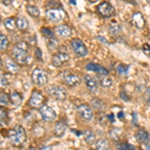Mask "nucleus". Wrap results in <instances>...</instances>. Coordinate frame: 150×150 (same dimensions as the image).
Listing matches in <instances>:
<instances>
[{
  "mask_svg": "<svg viewBox=\"0 0 150 150\" xmlns=\"http://www.w3.org/2000/svg\"><path fill=\"white\" fill-rule=\"evenodd\" d=\"M142 50L146 55H149L150 56V45L149 44H143L142 46Z\"/></svg>",
  "mask_w": 150,
  "mask_h": 150,
  "instance_id": "72a5a7b5",
  "label": "nucleus"
},
{
  "mask_svg": "<svg viewBox=\"0 0 150 150\" xmlns=\"http://www.w3.org/2000/svg\"><path fill=\"white\" fill-rule=\"evenodd\" d=\"M97 38L99 40H101V42H103L104 44H108V41L105 39L104 37H102V36H97Z\"/></svg>",
  "mask_w": 150,
  "mask_h": 150,
  "instance_id": "58836bf2",
  "label": "nucleus"
},
{
  "mask_svg": "<svg viewBox=\"0 0 150 150\" xmlns=\"http://www.w3.org/2000/svg\"><path fill=\"white\" fill-rule=\"evenodd\" d=\"M7 80H6V78L3 76V75H1V86L3 87V86H6L7 85Z\"/></svg>",
  "mask_w": 150,
  "mask_h": 150,
  "instance_id": "e433bc0d",
  "label": "nucleus"
},
{
  "mask_svg": "<svg viewBox=\"0 0 150 150\" xmlns=\"http://www.w3.org/2000/svg\"><path fill=\"white\" fill-rule=\"evenodd\" d=\"M99 84L103 87H109L112 85V79L107 76H100L99 77Z\"/></svg>",
  "mask_w": 150,
  "mask_h": 150,
  "instance_id": "bb28decb",
  "label": "nucleus"
},
{
  "mask_svg": "<svg viewBox=\"0 0 150 150\" xmlns=\"http://www.w3.org/2000/svg\"><path fill=\"white\" fill-rule=\"evenodd\" d=\"M41 32H42L43 35L46 36V37H48V38H53V36H54V33H53V31L51 30V29L46 28V27L41 28Z\"/></svg>",
  "mask_w": 150,
  "mask_h": 150,
  "instance_id": "7c9ffc66",
  "label": "nucleus"
},
{
  "mask_svg": "<svg viewBox=\"0 0 150 150\" xmlns=\"http://www.w3.org/2000/svg\"><path fill=\"white\" fill-rule=\"evenodd\" d=\"M91 104H92L93 107L97 110L105 109V103H104L102 100H100V99H97V98L92 99V100H91Z\"/></svg>",
  "mask_w": 150,
  "mask_h": 150,
  "instance_id": "b1692460",
  "label": "nucleus"
},
{
  "mask_svg": "<svg viewBox=\"0 0 150 150\" xmlns=\"http://www.w3.org/2000/svg\"><path fill=\"white\" fill-rule=\"evenodd\" d=\"M47 92L49 93L50 96L54 97L57 100H64L66 98V91L64 88L58 85H51L47 88Z\"/></svg>",
  "mask_w": 150,
  "mask_h": 150,
  "instance_id": "39448f33",
  "label": "nucleus"
},
{
  "mask_svg": "<svg viewBox=\"0 0 150 150\" xmlns=\"http://www.w3.org/2000/svg\"><path fill=\"white\" fill-rule=\"evenodd\" d=\"M32 81L33 83L36 84L38 86H42V85H45V84L48 82V76L47 74L43 71L42 69H39V68H36L32 73Z\"/></svg>",
  "mask_w": 150,
  "mask_h": 150,
  "instance_id": "7ed1b4c3",
  "label": "nucleus"
},
{
  "mask_svg": "<svg viewBox=\"0 0 150 150\" xmlns=\"http://www.w3.org/2000/svg\"><path fill=\"white\" fill-rule=\"evenodd\" d=\"M84 82H85L86 86L88 89L92 92H96L97 91V82L95 81V78L90 75H85L84 76Z\"/></svg>",
  "mask_w": 150,
  "mask_h": 150,
  "instance_id": "2eb2a0df",
  "label": "nucleus"
},
{
  "mask_svg": "<svg viewBox=\"0 0 150 150\" xmlns=\"http://www.w3.org/2000/svg\"><path fill=\"white\" fill-rule=\"evenodd\" d=\"M46 16L51 22H59L64 17V13L62 10H57V9H49L46 12Z\"/></svg>",
  "mask_w": 150,
  "mask_h": 150,
  "instance_id": "9d476101",
  "label": "nucleus"
},
{
  "mask_svg": "<svg viewBox=\"0 0 150 150\" xmlns=\"http://www.w3.org/2000/svg\"><path fill=\"white\" fill-rule=\"evenodd\" d=\"M66 129H67V126L64 122H62V121L57 122L54 127V133L57 137H62L64 135V133L66 132Z\"/></svg>",
  "mask_w": 150,
  "mask_h": 150,
  "instance_id": "a211bd4d",
  "label": "nucleus"
},
{
  "mask_svg": "<svg viewBox=\"0 0 150 150\" xmlns=\"http://www.w3.org/2000/svg\"><path fill=\"white\" fill-rule=\"evenodd\" d=\"M108 147H109V144L105 139H100L96 142V150H108Z\"/></svg>",
  "mask_w": 150,
  "mask_h": 150,
  "instance_id": "a878e982",
  "label": "nucleus"
},
{
  "mask_svg": "<svg viewBox=\"0 0 150 150\" xmlns=\"http://www.w3.org/2000/svg\"><path fill=\"white\" fill-rule=\"evenodd\" d=\"M135 137H136L137 141L142 144H147L149 141V134L144 129H139L135 134Z\"/></svg>",
  "mask_w": 150,
  "mask_h": 150,
  "instance_id": "f3484780",
  "label": "nucleus"
},
{
  "mask_svg": "<svg viewBox=\"0 0 150 150\" xmlns=\"http://www.w3.org/2000/svg\"><path fill=\"white\" fill-rule=\"evenodd\" d=\"M7 47H8V38L6 37V35L1 33L0 34V48L1 50H5Z\"/></svg>",
  "mask_w": 150,
  "mask_h": 150,
  "instance_id": "c756f323",
  "label": "nucleus"
},
{
  "mask_svg": "<svg viewBox=\"0 0 150 150\" xmlns=\"http://www.w3.org/2000/svg\"><path fill=\"white\" fill-rule=\"evenodd\" d=\"M90 150H94V149H90Z\"/></svg>",
  "mask_w": 150,
  "mask_h": 150,
  "instance_id": "37998d69",
  "label": "nucleus"
},
{
  "mask_svg": "<svg viewBox=\"0 0 150 150\" xmlns=\"http://www.w3.org/2000/svg\"><path fill=\"white\" fill-rule=\"evenodd\" d=\"M69 61V55L64 52H57L52 56V64L55 67L63 66L66 62Z\"/></svg>",
  "mask_w": 150,
  "mask_h": 150,
  "instance_id": "0eeeda50",
  "label": "nucleus"
},
{
  "mask_svg": "<svg viewBox=\"0 0 150 150\" xmlns=\"http://www.w3.org/2000/svg\"><path fill=\"white\" fill-rule=\"evenodd\" d=\"M97 11L100 15L103 17H110L111 15L114 14V7H113L109 2H102L97 6Z\"/></svg>",
  "mask_w": 150,
  "mask_h": 150,
  "instance_id": "423d86ee",
  "label": "nucleus"
},
{
  "mask_svg": "<svg viewBox=\"0 0 150 150\" xmlns=\"http://www.w3.org/2000/svg\"><path fill=\"white\" fill-rule=\"evenodd\" d=\"M6 63V68L9 72L11 73H16V72L19 71V66L16 63H14L11 59H7L5 61Z\"/></svg>",
  "mask_w": 150,
  "mask_h": 150,
  "instance_id": "aec40b11",
  "label": "nucleus"
},
{
  "mask_svg": "<svg viewBox=\"0 0 150 150\" xmlns=\"http://www.w3.org/2000/svg\"><path fill=\"white\" fill-rule=\"evenodd\" d=\"M4 25L8 30H14L16 27V21L13 18H6L4 19Z\"/></svg>",
  "mask_w": 150,
  "mask_h": 150,
  "instance_id": "cd10ccee",
  "label": "nucleus"
},
{
  "mask_svg": "<svg viewBox=\"0 0 150 150\" xmlns=\"http://www.w3.org/2000/svg\"><path fill=\"white\" fill-rule=\"evenodd\" d=\"M86 69L89 70V71L95 72V73L99 74L100 76H107L108 73H109V71L106 68H104L103 66H101V65H99V64H96V63H92V62H90V63H88L86 65Z\"/></svg>",
  "mask_w": 150,
  "mask_h": 150,
  "instance_id": "f8f14e48",
  "label": "nucleus"
},
{
  "mask_svg": "<svg viewBox=\"0 0 150 150\" xmlns=\"http://www.w3.org/2000/svg\"><path fill=\"white\" fill-rule=\"evenodd\" d=\"M39 112L42 118L46 121H52L56 118V113H55L54 109L47 105H43L39 108Z\"/></svg>",
  "mask_w": 150,
  "mask_h": 150,
  "instance_id": "6e6552de",
  "label": "nucleus"
},
{
  "mask_svg": "<svg viewBox=\"0 0 150 150\" xmlns=\"http://www.w3.org/2000/svg\"><path fill=\"white\" fill-rule=\"evenodd\" d=\"M10 101L12 104H14V105H16V106L20 105V104L22 103V95H21L20 93L14 91L10 95Z\"/></svg>",
  "mask_w": 150,
  "mask_h": 150,
  "instance_id": "6ab92c4d",
  "label": "nucleus"
},
{
  "mask_svg": "<svg viewBox=\"0 0 150 150\" xmlns=\"http://www.w3.org/2000/svg\"><path fill=\"white\" fill-rule=\"evenodd\" d=\"M132 22L135 26H136V27H138V28L144 27V25H145L144 17L140 12H135V13L133 14L132 15Z\"/></svg>",
  "mask_w": 150,
  "mask_h": 150,
  "instance_id": "dca6fc26",
  "label": "nucleus"
},
{
  "mask_svg": "<svg viewBox=\"0 0 150 150\" xmlns=\"http://www.w3.org/2000/svg\"><path fill=\"white\" fill-rule=\"evenodd\" d=\"M128 70H129V65L119 64L116 66V71L120 75H126L128 73Z\"/></svg>",
  "mask_w": 150,
  "mask_h": 150,
  "instance_id": "c85d7f7f",
  "label": "nucleus"
},
{
  "mask_svg": "<svg viewBox=\"0 0 150 150\" xmlns=\"http://www.w3.org/2000/svg\"><path fill=\"white\" fill-rule=\"evenodd\" d=\"M26 10H27L29 15L32 16V17H38V16L40 15V10L38 9V7L35 5H27Z\"/></svg>",
  "mask_w": 150,
  "mask_h": 150,
  "instance_id": "4be33fe9",
  "label": "nucleus"
},
{
  "mask_svg": "<svg viewBox=\"0 0 150 150\" xmlns=\"http://www.w3.org/2000/svg\"><path fill=\"white\" fill-rule=\"evenodd\" d=\"M12 55L15 58V60L18 63H27L29 61V54H28V45L26 42L21 41L18 42L14 46L12 50Z\"/></svg>",
  "mask_w": 150,
  "mask_h": 150,
  "instance_id": "f257e3e1",
  "label": "nucleus"
},
{
  "mask_svg": "<svg viewBox=\"0 0 150 150\" xmlns=\"http://www.w3.org/2000/svg\"><path fill=\"white\" fill-rule=\"evenodd\" d=\"M1 97H0V103H1V105H7L8 104V97H7V95L5 93L1 92Z\"/></svg>",
  "mask_w": 150,
  "mask_h": 150,
  "instance_id": "473e14b6",
  "label": "nucleus"
},
{
  "mask_svg": "<svg viewBox=\"0 0 150 150\" xmlns=\"http://www.w3.org/2000/svg\"><path fill=\"white\" fill-rule=\"evenodd\" d=\"M16 26H17L20 30H25V29L28 27L27 19L25 17H23V16H19V17L16 19Z\"/></svg>",
  "mask_w": 150,
  "mask_h": 150,
  "instance_id": "412c9836",
  "label": "nucleus"
},
{
  "mask_svg": "<svg viewBox=\"0 0 150 150\" xmlns=\"http://www.w3.org/2000/svg\"><path fill=\"white\" fill-rule=\"evenodd\" d=\"M35 55H36V57H37V59L39 60V61L42 60V52H41L40 48H36V49H35Z\"/></svg>",
  "mask_w": 150,
  "mask_h": 150,
  "instance_id": "f704fd0d",
  "label": "nucleus"
},
{
  "mask_svg": "<svg viewBox=\"0 0 150 150\" xmlns=\"http://www.w3.org/2000/svg\"><path fill=\"white\" fill-rule=\"evenodd\" d=\"M29 150H37V149L34 148V147H30V148H29Z\"/></svg>",
  "mask_w": 150,
  "mask_h": 150,
  "instance_id": "79ce46f5",
  "label": "nucleus"
},
{
  "mask_svg": "<svg viewBox=\"0 0 150 150\" xmlns=\"http://www.w3.org/2000/svg\"><path fill=\"white\" fill-rule=\"evenodd\" d=\"M2 3H3L4 5H9V4L11 3V1H10V0H4V1L2 2Z\"/></svg>",
  "mask_w": 150,
  "mask_h": 150,
  "instance_id": "ea45409f",
  "label": "nucleus"
},
{
  "mask_svg": "<svg viewBox=\"0 0 150 150\" xmlns=\"http://www.w3.org/2000/svg\"><path fill=\"white\" fill-rule=\"evenodd\" d=\"M120 96H121V99H122V100H124V101H129V100H130L129 97H128L127 94L125 93V92H120Z\"/></svg>",
  "mask_w": 150,
  "mask_h": 150,
  "instance_id": "c9c22d12",
  "label": "nucleus"
},
{
  "mask_svg": "<svg viewBox=\"0 0 150 150\" xmlns=\"http://www.w3.org/2000/svg\"><path fill=\"white\" fill-rule=\"evenodd\" d=\"M71 46L72 49L74 50V52L79 56L84 57L88 54V49H87L86 45L83 43V41L78 39V38H75V39L71 41Z\"/></svg>",
  "mask_w": 150,
  "mask_h": 150,
  "instance_id": "20e7f679",
  "label": "nucleus"
},
{
  "mask_svg": "<svg viewBox=\"0 0 150 150\" xmlns=\"http://www.w3.org/2000/svg\"><path fill=\"white\" fill-rule=\"evenodd\" d=\"M70 3H71V4H76V2H75L74 0H70Z\"/></svg>",
  "mask_w": 150,
  "mask_h": 150,
  "instance_id": "a19ab883",
  "label": "nucleus"
},
{
  "mask_svg": "<svg viewBox=\"0 0 150 150\" xmlns=\"http://www.w3.org/2000/svg\"><path fill=\"white\" fill-rule=\"evenodd\" d=\"M63 80H64V83L66 84L67 86H70V87H75L81 83V79L79 78L77 75L72 74V73L65 74L63 77Z\"/></svg>",
  "mask_w": 150,
  "mask_h": 150,
  "instance_id": "ddd939ff",
  "label": "nucleus"
},
{
  "mask_svg": "<svg viewBox=\"0 0 150 150\" xmlns=\"http://www.w3.org/2000/svg\"><path fill=\"white\" fill-rule=\"evenodd\" d=\"M40 150H53V148L50 145H43V146H41Z\"/></svg>",
  "mask_w": 150,
  "mask_h": 150,
  "instance_id": "4c0bfd02",
  "label": "nucleus"
},
{
  "mask_svg": "<svg viewBox=\"0 0 150 150\" xmlns=\"http://www.w3.org/2000/svg\"><path fill=\"white\" fill-rule=\"evenodd\" d=\"M43 101H44V97H43L42 94L39 91H33V93L31 94L30 100H29V104L32 107L38 108L43 104Z\"/></svg>",
  "mask_w": 150,
  "mask_h": 150,
  "instance_id": "9b49d317",
  "label": "nucleus"
},
{
  "mask_svg": "<svg viewBox=\"0 0 150 150\" xmlns=\"http://www.w3.org/2000/svg\"><path fill=\"white\" fill-rule=\"evenodd\" d=\"M109 31L112 35L118 36L120 33L122 32V28L119 24H111V25L109 26Z\"/></svg>",
  "mask_w": 150,
  "mask_h": 150,
  "instance_id": "393cba45",
  "label": "nucleus"
},
{
  "mask_svg": "<svg viewBox=\"0 0 150 150\" xmlns=\"http://www.w3.org/2000/svg\"><path fill=\"white\" fill-rule=\"evenodd\" d=\"M77 111H78L79 115L81 116L83 119L87 120V121H90L93 118V113H92V109L89 107L86 104H81L77 107Z\"/></svg>",
  "mask_w": 150,
  "mask_h": 150,
  "instance_id": "1a4fd4ad",
  "label": "nucleus"
},
{
  "mask_svg": "<svg viewBox=\"0 0 150 150\" xmlns=\"http://www.w3.org/2000/svg\"><path fill=\"white\" fill-rule=\"evenodd\" d=\"M55 33H57L60 37H69L71 35V28L68 25H65V24L57 25L55 27Z\"/></svg>",
  "mask_w": 150,
  "mask_h": 150,
  "instance_id": "4468645a",
  "label": "nucleus"
},
{
  "mask_svg": "<svg viewBox=\"0 0 150 150\" xmlns=\"http://www.w3.org/2000/svg\"><path fill=\"white\" fill-rule=\"evenodd\" d=\"M118 150H135V147L129 143H122L118 145Z\"/></svg>",
  "mask_w": 150,
  "mask_h": 150,
  "instance_id": "2f4dec72",
  "label": "nucleus"
},
{
  "mask_svg": "<svg viewBox=\"0 0 150 150\" xmlns=\"http://www.w3.org/2000/svg\"><path fill=\"white\" fill-rule=\"evenodd\" d=\"M83 136H84L85 141L89 144H93L94 141H95V135H94V133H92V131H90V130H85V131L83 132Z\"/></svg>",
  "mask_w": 150,
  "mask_h": 150,
  "instance_id": "5701e85b",
  "label": "nucleus"
},
{
  "mask_svg": "<svg viewBox=\"0 0 150 150\" xmlns=\"http://www.w3.org/2000/svg\"><path fill=\"white\" fill-rule=\"evenodd\" d=\"M9 138L14 145H21L26 140V133L23 126L16 125L12 130L9 131Z\"/></svg>",
  "mask_w": 150,
  "mask_h": 150,
  "instance_id": "f03ea898",
  "label": "nucleus"
}]
</instances>
